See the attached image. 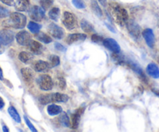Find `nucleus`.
Listing matches in <instances>:
<instances>
[{"label": "nucleus", "instance_id": "obj_1", "mask_svg": "<svg viewBox=\"0 0 159 132\" xmlns=\"http://www.w3.org/2000/svg\"><path fill=\"white\" fill-rule=\"evenodd\" d=\"M109 11L113 19L119 26L123 27L126 25V22L129 19V15L124 8L116 3H111L109 6Z\"/></svg>", "mask_w": 159, "mask_h": 132}, {"label": "nucleus", "instance_id": "obj_2", "mask_svg": "<svg viewBox=\"0 0 159 132\" xmlns=\"http://www.w3.org/2000/svg\"><path fill=\"white\" fill-rule=\"evenodd\" d=\"M26 23H27V17L22 13L15 12L10 15L9 19L4 21L2 25L8 28L24 29Z\"/></svg>", "mask_w": 159, "mask_h": 132}, {"label": "nucleus", "instance_id": "obj_3", "mask_svg": "<svg viewBox=\"0 0 159 132\" xmlns=\"http://www.w3.org/2000/svg\"><path fill=\"white\" fill-rule=\"evenodd\" d=\"M68 96L63 93H59V92L42 95L38 98V101L42 105L53 104V103H65L68 101Z\"/></svg>", "mask_w": 159, "mask_h": 132}, {"label": "nucleus", "instance_id": "obj_4", "mask_svg": "<svg viewBox=\"0 0 159 132\" xmlns=\"http://www.w3.org/2000/svg\"><path fill=\"white\" fill-rule=\"evenodd\" d=\"M62 22L64 27L70 30H74L78 27V22L76 16L70 12H64Z\"/></svg>", "mask_w": 159, "mask_h": 132}, {"label": "nucleus", "instance_id": "obj_5", "mask_svg": "<svg viewBox=\"0 0 159 132\" xmlns=\"http://www.w3.org/2000/svg\"><path fill=\"white\" fill-rule=\"evenodd\" d=\"M37 83H38L40 89L45 91L51 90L54 86L52 79L51 78L50 75H46V74L39 75L37 79Z\"/></svg>", "mask_w": 159, "mask_h": 132}, {"label": "nucleus", "instance_id": "obj_6", "mask_svg": "<svg viewBox=\"0 0 159 132\" xmlns=\"http://www.w3.org/2000/svg\"><path fill=\"white\" fill-rule=\"evenodd\" d=\"M126 25L129 34H130L133 38L135 40L140 38V35H141V30H140V26L135 21L132 20V19H128Z\"/></svg>", "mask_w": 159, "mask_h": 132}, {"label": "nucleus", "instance_id": "obj_7", "mask_svg": "<svg viewBox=\"0 0 159 132\" xmlns=\"http://www.w3.org/2000/svg\"><path fill=\"white\" fill-rule=\"evenodd\" d=\"M29 15L32 19L37 21V22H41L45 16V10L42 6L40 7L38 6H34L30 9Z\"/></svg>", "mask_w": 159, "mask_h": 132}, {"label": "nucleus", "instance_id": "obj_8", "mask_svg": "<svg viewBox=\"0 0 159 132\" xmlns=\"http://www.w3.org/2000/svg\"><path fill=\"white\" fill-rule=\"evenodd\" d=\"M14 40V34L11 30L4 29L0 31V42L3 45H10Z\"/></svg>", "mask_w": 159, "mask_h": 132}, {"label": "nucleus", "instance_id": "obj_9", "mask_svg": "<svg viewBox=\"0 0 159 132\" xmlns=\"http://www.w3.org/2000/svg\"><path fill=\"white\" fill-rule=\"evenodd\" d=\"M48 31L50 35L52 36L54 38L58 39V40L62 39L65 35L64 30L60 27L55 23L49 24V26L48 27Z\"/></svg>", "mask_w": 159, "mask_h": 132}, {"label": "nucleus", "instance_id": "obj_10", "mask_svg": "<svg viewBox=\"0 0 159 132\" xmlns=\"http://www.w3.org/2000/svg\"><path fill=\"white\" fill-rule=\"evenodd\" d=\"M16 40L20 45L27 47L31 40V36L26 30H21L16 34Z\"/></svg>", "mask_w": 159, "mask_h": 132}, {"label": "nucleus", "instance_id": "obj_11", "mask_svg": "<svg viewBox=\"0 0 159 132\" xmlns=\"http://www.w3.org/2000/svg\"><path fill=\"white\" fill-rule=\"evenodd\" d=\"M27 47L32 54H36V55L42 54L44 51L43 45L40 43V42L36 41V40H31Z\"/></svg>", "mask_w": 159, "mask_h": 132}, {"label": "nucleus", "instance_id": "obj_12", "mask_svg": "<svg viewBox=\"0 0 159 132\" xmlns=\"http://www.w3.org/2000/svg\"><path fill=\"white\" fill-rule=\"evenodd\" d=\"M142 35H143L147 45L151 48H154V43H155V38H154V34L153 30L150 28L145 29L143 33H142Z\"/></svg>", "mask_w": 159, "mask_h": 132}, {"label": "nucleus", "instance_id": "obj_13", "mask_svg": "<svg viewBox=\"0 0 159 132\" xmlns=\"http://www.w3.org/2000/svg\"><path fill=\"white\" fill-rule=\"evenodd\" d=\"M103 45L112 52H120V46L119 44L112 38L104 39Z\"/></svg>", "mask_w": 159, "mask_h": 132}, {"label": "nucleus", "instance_id": "obj_14", "mask_svg": "<svg viewBox=\"0 0 159 132\" xmlns=\"http://www.w3.org/2000/svg\"><path fill=\"white\" fill-rule=\"evenodd\" d=\"M34 71L38 72H47L50 69L51 65L49 62H45V61H38L35 62L33 65Z\"/></svg>", "mask_w": 159, "mask_h": 132}, {"label": "nucleus", "instance_id": "obj_15", "mask_svg": "<svg viewBox=\"0 0 159 132\" xmlns=\"http://www.w3.org/2000/svg\"><path fill=\"white\" fill-rule=\"evenodd\" d=\"M87 38L86 34H70L66 39V43L67 45H73L76 42H82Z\"/></svg>", "mask_w": 159, "mask_h": 132}, {"label": "nucleus", "instance_id": "obj_16", "mask_svg": "<svg viewBox=\"0 0 159 132\" xmlns=\"http://www.w3.org/2000/svg\"><path fill=\"white\" fill-rule=\"evenodd\" d=\"M21 75H22L23 79L27 85H31L34 80V73L32 70L29 68H23L20 70Z\"/></svg>", "mask_w": 159, "mask_h": 132}, {"label": "nucleus", "instance_id": "obj_17", "mask_svg": "<svg viewBox=\"0 0 159 132\" xmlns=\"http://www.w3.org/2000/svg\"><path fill=\"white\" fill-rule=\"evenodd\" d=\"M125 63L127 64V65H129V67L130 68V69H132L133 70H134V72H135L143 80V81L147 82L146 76H145V75L143 74V70L140 69V67L138 65H137V64L134 63V62H131V61H127V62H126Z\"/></svg>", "mask_w": 159, "mask_h": 132}, {"label": "nucleus", "instance_id": "obj_18", "mask_svg": "<svg viewBox=\"0 0 159 132\" xmlns=\"http://www.w3.org/2000/svg\"><path fill=\"white\" fill-rule=\"evenodd\" d=\"M83 111L84 110L82 108L77 109L76 111L72 116L71 125L73 129H77L78 126H79L80 120V117H81V114L83 113Z\"/></svg>", "mask_w": 159, "mask_h": 132}, {"label": "nucleus", "instance_id": "obj_19", "mask_svg": "<svg viewBox=\"0 0 159 132\" xmlns=\"http://www.w3.org/2000/svg\"><path fill=\"white\" fill-rule=\"evenodd\" d=\"M15 9L19 12L27 11L30 8L29 0H17L15 3Z\"/></svg>", "mask_w": 159, "mask_h": 132}, {"label": "nucleus", "instance_id": "obj_20", "mask_svg": "<svg viewBox=\"0 0 159 132\" xmlns=\"http://www.w3.org/2000/svg\"><path fill=\"white\" fill-rule=\"evenodd\" d=\"M147 72L154 79L159 78V69L154 63H150L147 67Z\"/></svg>", "mask_w": 159, "mask_h": 132}, {"label": "nucleus", "instance_id": "obj_21", "mask_svg": "<svg viewBox=\"0 0 159 132\" xmlns=\"http://www.w3.org/2000/svg\"><path fill=\"white\" fill-rule=\"evenodd\" d=\"M18 58L21 62L25 64H29L33 61L34 55L31 52H27V51H22L18 55Z\"/></svg>", "mask_w": 159, "mask_h": 132}, {"label": "nucleus", "instance_id": "obj_22", "mask_svg": "<svg viewBox=\"0 0 159 132\" xmlns=\"http://www.w3.org/2000/svg\"><path fill=\"white\" fill-rule=\"evenodd\" d=\"M47 112L50 116H56V115L59 114L62 112V108L60 106L56 105V104H51L48 105L47 108Z\"/></svg>", "mask_w": 159, "mask_h": 132}, {"label": "nucleus", "instance_id": "obj_23", "mask_svg": "<svg viewBox=\"0 0 159 132\" xmlns=\"http://www.w3.org/2000/svg\"><path fill=\"white\" fill-rule=\"evenodd\" d=\"M35 37L38 39L39 41L42 42V43L45 44H50L52 41V39L50 37L49 35L46 34L45 33H43V32H39L38 34H35Z\"/></svg>", "mask_w": 159, "mask_h": 132}, {"label": "nucleus", "instance_id": "obj_24", "mask_svg": "<svg viewBox=\"0 0 159 132\" xmlns=\"http://www.w3.org/2000/svg\"><path fill=\"white\" fill-rule=\"evenodd\" d=\"M8 113H9V114L10 115V117H11L13 118V119L14 120L16 123L20 124V123L21 122L20 116V114L18 113V112L16 111V110L15 109L14 107H13V106H10V107L8 108Z\"/></svg>", "mask_w": 159, "mask_h": 132}, {"label": "nucleus", "instance_id": "obj_25", "mask_svg": "<svg viewBox=\"0 0 159 132\" xmlns=\"http://www.w3.org/2000/svg\"><path fill=\"white\" fill-rule=\"evenodd\" d=\"M27 28H28V30L31 32L32 34H36L40 32V30L42 28V25L37 23L36 22L30 21V22H29L28 24H27Z\"/></svg>", "mask_w": 159, "mask_h": 132}, {"label": "nucleus", "instance_id": "obj_26", "mask_svg": "<svg viewBox=\"0 0 159 132\" xmlns=\"http://www.w3.org/2000/svg\"><path fill=\"white\" fill-rule=\"evenodd\" d=\"M80 27L86 33H91L94 31V26L90 23L86 19H82L80 21Z\"/></svg>", "mask_w": 159, "mask_h": 132}, {"label": "nucleus", "instance_id": "obj_27", "mask_svg": "<svg viewBox=\"0 0 159 132\" xmlns=\"http://www.w3.org/2000/svg\"><path fill=\"white\" fill-rule=\"evenodd\" d=\"M60 14V10L57 7H54L48 12V16L51 19L54 21H57Z\"/></svg>", "mask_w": 159, "mask_h": 132}, {"label": "nucleus", "instance_id": "obj_28", "mask_svg": "<svg viewBox=\"0 0 159 132\" xmlns=\"http://www.w3.org/2000/svg\"><path fill=\"white\" fill-rule=\"evenodd\" d=\"M91 9H92L93 12H94L98 16L102 17V16H103L102 10H101L100 6H99L98 4V2H96L95 0H92V1H91Z\"/></svg>", "mask_w": 159, "mask_h": 132}, {"label": "nucleus", "instance_id": "obj_29", "mask_svg": "<svg viewBox=\"0 0 159 132\" xmlns=\"http://www.w3.org/2000/svg\"><path fill=\"white\" fill-rule=\"evenodd\" d=\"M49 64L51 65V68L56 67L58 65L60 64V59L58 57L57 55H55V54H52V55L49 56Z\"/></svg>", "mask_w": 159, "mask_h": 132}, {"label": "nucleus", "instance_id": "obj_30", "mask_svg": "<svg viewBox=\"0 0 159 132\" xmlns=\"http://www.w3.org/2000/svg\"><path fill=\"white\" fill-rule=\"evenodd\" d=\"M59 121H60V123L64 127H70V118H69L68 115L66 113H63L59 117Z\"/></svg>", "mask_w": 159, "mask_h": 132}, {"label": "nucleus", "instance_id": "obj_31", "mask_svg": "<svg viewBox=\"0 0 159 132\" xmlns=\"http://www.w3.org/2000/svg\"><path fill=\"white\" fill-rule=\"evenodd\" d=\"M56 86L61 89H64L66 88V85L65 79L62 76H61V75H58V76L56 77Z\"/></svg>", "mask_w": 159, "mask_h": 132}, {"label": "nucleus", "instance_id": "obj_32", "mask_svg": "<svg viewBox=\"0 0 159 132\" xmlns=\"http://www.w3.org/2000/svg\"><path fill=\"white\" fill-rule=\"evenodd\" d=\"M40 4L44 10H47L52 6L53 0H40Z\"/></svg>", "mask_w": 159, "mask_h": 132}, {"label": "nucleus", "instance_id": "obj_33", "mask_svg": "<svg viewBox=\"0 0 159 132\" xmlns=\"http://www.w3.org/2000/svg\"><path fill=\"white\" fill-rule=\"evenodd\" d=\"M10 13L9 10H7V8L0 5V19L8 17V16H10Z\"/></svg>", "mask_w": 159, "mask_h": 132}, {"label": "nucleus", "instance_id": "obj_34", "mask_svg": "<svg viewBox=\"0 0 159 132\" xmlns=\"http://www.w3.org/2000/svg\"><path fill=\"white\" fill-rule=\"evenodd\" d=\"M73 6L77 9H85L86 8V5L82 0H73L72 1Z\"/></svg>", "mask_w": 159, "mask_h": 132}, {"label": "nucleus", "instance_id": "obj_35", "mask_svg": "<svg viewBox=\"0 0 159 132\" xmlns=\"http://www.w3.org/2000/svg\"><path fill=\"white\" fill-rule=\"evenodd\" d=\"M91 40L94 43H97V44H102L103 43V40L104 38L102 37V36H99L98 34H93L91 36Z\"/></svg>", "mask_w": 159, "mask_h": 132}, {"label": "nucleus", "instance_id": "obj_36", "mask_svg": "<svg viewBox=\"0 0 159 132\" xmlns=\"http://www.w3.org/2000/svg\"><path fill=\"white\" fill-rule=\"evenodd\" d=\"M24 121H25V123H26V124H27V127H28L29 128H30V130H31V131L37 132V129L35 128L33 124H32V123L30 122V120H29L28 118H27L26 116H24Z\"/></svg>", "mask_w": 159, "mask_h": 132}, {"label": "nucleus", "instance_id": "obj_37", "mask_svg": "<svg viewBox=\"0 0 159 132\" xmlns=\"http://www.w3.org/2000/svg\"><path fill=\"white\" fill-rule=\"evenodd\" d=\"M55 48H56V50H58L59 51H62V52H66V48H65L63 45L58 43V42L55 43Z\"/></svg>", "mask_w": 159, "mask_h": 132}, {"label": "nucleus", "instance_id": "obj_38", "mask_svg": "<svg viewBox=\"0 0 159 132\" xmlns=\"http://www.w3.org/2000/svg\"><path fill=\"white\" fill-rule=\"evenodd\" d=\"M0 1L5 5L9 6H13L15 5L14 0H0Z\"/></svg>", "mask_w": 159, "mask_h": 132}, {"label": "nucleus", "instance_id": "obj_39", "mask_svg": "<svg viewBox=\"0 0 159 132\" xmlns=\"http://www.w3.org/2000/svg\"><path fill=\"white\" fill-rule=\"evenodd\" d=\"M4 107H5V102H4L3 99L2 97H0V110L3 109Z\"/></svg>", "mask_w": 159, "mask_h": 132}, {"label": "nucleus", "instance_id": "obj_40", "mask_svg": "<svg viewBox=\"0 0 159 132\" xmlns=\"http://www.w3.org/2000/svg\"><path fill=\"white\" fill-rule=\"evenodd\" d=\"M98 2L102 4L103 6H105L107 5V0H98Z\"/></svg>", "mask_w": 159, "mask_h": 132}, {"label": "nucleus", "instance_id": "obj_41", "mask_svg": "<svg viewBox=\"0 0 159 132\" xmlns=\"http://www.w3.org/2000/svg\"><path fill=\"white\" fill-rule=\"evenodd\" d=\"M4 76H3V72H2V69L0 67V80H3Z\"/></svg>", "mask_w": 159, "mask_h": 132}, {"label": "nucleus", "instance_id": "obj_42", "mask_svg": "<svg viewBox=\"0 0 159 132\" xmlns=\"http://www.w3.org/2000/svg\"><path fill=\"white\" fill-rule=\"evenodd\" d=\"M105 25H106V27H108V30H111V32H113V33H116V30H114V28H113L112 27H110V26L108 25V24H107V23H105Z\"/></svg>", "mask_w": 159, "mask_h": 132}, {"label": "nucleus", "instance_id": "obj_43", "mask_svg": "<svg viewBox=\"0 0 159 132\" xmlns=\"http://www.w3.org/2000/svg\"><path fill=\"white\" fill-rule=\"evenodd\" d=\"M2 130H3L4 132H9V128H8V127H7V125H2Z\"/></svg>", "mask_w": 159, "mask_h": 132}, {"label": "nucleus", "instance_id": "obj_44", "mask_svg": "<svg viewBox=\"0 0 159 132\" xmlns=\"http://www.w3.org/2000/svg\"><path fill=\"white\" fill-rule=\"evenodd\" d=\"M153 92H154V93L156 94V95L158 96H159V90H156V89H153Z\"/></svg>", "mask_w": 159, "mask_h": 132}, {"label": "nucleus", "instance_id": "obj_45", "mask_svg": "<svg viewBox=\"0 0 159 132\" xmlns=\"http://www.w3.org/2000/svg\"><path fill=\"white\" fill-rule=\"evenodd\" d=\"M2 43H1V42H0V54H2Z\"/></svg>", "mask_w": 159, "mask_h": 132}]
</instances>
